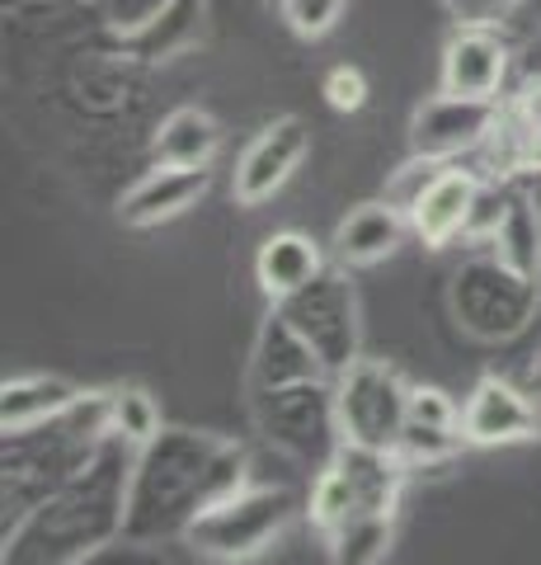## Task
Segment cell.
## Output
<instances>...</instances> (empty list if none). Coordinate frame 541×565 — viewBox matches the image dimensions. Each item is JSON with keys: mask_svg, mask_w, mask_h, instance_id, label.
Returning a JSON list of instances; mask_svg holds the SVG:
<instances>
[{"mask_svg": "<svg viewBox=\"0 0 541 565\" xmlns=\"http://www.w3.org/2000/svg\"><path fill=\"white\" fill-rule=\"evenodd\" d=\"M221 147V128L213 114L203 109H174L161 128H155V166H194V170H207L213 156Z\"/></svg>", "mask_w": 541, "mask_h": 565, "instance_id": "19", "label": "cell"}, {"mask_svg": "<svg viewBox=\"0 0 541 565\" xmlns=\"http://www.w3.org/2000/svg\"><path fill=\"white\" fill-rule=\"evenodd\" d=\"M541 311V292L537 278L509 269L490 259H470L452 278V316L457 326L480 344H509L522 330L537 321Z\"/></svg>", "mask_w": 541, "mask_h": 565, "instance_id": "5", "label": "cell"}, {"mask_svg": "<svg viewBox=\"0 0 541 565\" xmlns=\"http://www.w3.org/2000/svg\"><path fill=\"white\" fill-rule=\"evenodd\" d=\"M278 311L321 353L329 377H339L344 367H354L363 359V316H358V297L348 288V278L321 274L311 288L288 297V302H278Z\"/></svg>", "mask_w": 541, "mask_h": 565, "instance_id": "8", "label": "cell"}, {"mask_svg": "<svg viewBox=\"0 0 541 565\" xmlns=\"http://www.w3.org/2000/svg\"><path fill=\"white\" fill-rule=\"evenodd\" d=\"M296 514V500L288 486H246L231 500L213 504L207 514L188 527V546L207 561H255L288 533Z\"/></svg>", "mask_w": 541, "mask_h": 565, "instance_id": "6", "label": "cell"}, {"mask_svg": "<svg viewBox=\"0 0 541 565\" xmlns=\"http://www.w3.org/2000/svg\"><path fill=\"white\" fill-rule=\"evenodd\" d=\"M480 180L470 170H457V166H439L429 174V184L419 189V199L410 203V232L429 245V250H443L457 236H466L470 226V212L480 203Z\"/></svg>", "mask_w": 541, "mask_h": 565, "instance_id": "12", "label": "cell"}, {"mask_svg": "<svg viewBox=\"0 0 541 565\" xmlns=\"http://www.w3.org/2000/svg\"><path fill=\"white\" fill-rule=\"evenodd\" d=\"M462 444H466L462 429H439V424L410 419L405 434H400V444H396V457H400V467H405V471H414V467H443V462L457 457Z\"/></svg>", "mask_w": 541, "mask_h": 565, "instance_id": "24", "label": "cell"}, {"mask_svg": "<svg viewBox=\"0 0 541 565\" xmlns=\"http://www.w3.org/2000/svg\"><path fill=\"white\" fill-rule=\"evenodd\" d=\"M410 419L439 424V429H462V405L439 386H410Z\"/></svg>", "mask_w": 541, "mask_h": 565, "instance_id": "27", "label": "cell"}, {"mask_svg": "<svg viewBox=\"0 0 541 565\" xmlns=\"http://www.w3.org/2000/svg\"><path fill=\"white\" fill-rule=\"evenodd\" d=\"M250 486V452L217 434L161 429L132 457L123 542L165 546L188 537L207 509Z\"/></svg>", "mask_w": 541, "mask_h": 565, "instance_id": "1", "label": "cell"}, {"mask_svg": "<svg viewBox=\"0 0 541 565\" xmlns=\"http://www.w3.org/2000/svg\"><path fill=\"white\" fill-rule=\"evenodd\" d=\"M161 405H155V396L147 392V386H113L109 392V434L123 438L128 448H147L155 434H161Z\"/></svg>", "mask_w": 541, "mask_h": 565, "instance_id": "22", "label": "cell"}, {"mask_svg": "<svg viewBox=\"0 0 541 565\" xmlns=\"http://www.w3.org/2000/svg\"><path fill=\"white\" fill-rule=\"evenodd\" d=\"M329 377V367L321 363V353L302 340L283 311L273 307V316L255 334L250 353V392H273V386H296V382H321Z\"/></svg>", "mask_w": 541, "mask_h": 565, "instance_id": "14", "label": "cell"}, {"mask_svg": "<svg viewBox=\"0 0 541 565\" xmlns=\"http://www.w3.org/2000/svg\"><path fill=\"white\" fill-rule=\"evenodd\" d=\"M499 128L495 99H462V95H439L414 114L410 128V147L424 161H447L470 147H480L485 137Z\"/></svg>", "mask_w": 541, "mask_h": 565, "instance_id": "11", "label": "cell"}, {"mask_svg": "<svg viewBox=\"0 0 541 565\" xmlns=\"http://www.w3.org/2000/svg\"><path fill=\"white\" fill-rule=\"evenodd\" d=\"M207 184H213V170L155 166L123 193V199H118V217H123V226H137V232L174 222V217H184L194 203H203Z\"/></svg>", "mask_w": 541, "mask_h": 565, "instance_id": "13", "label": "cell"}, {"mask_svg": "<svg viewBox=\"0 0 541 565\" xmlns=\"http://www.w3.org/2000/svg\"><path fill=\"white\" fill-rule=\"evenodd\" d=\"M104 444H109V392L80 396L66 415L29 434H6V490H0L6 533L29 509H39L62 486H72Z\"/></svg>", "mask_w": 541, "mask_h": 565, "instance_id": "3", "label": "cell"}, {"mask_svg": "<svg viewBox=\"0 0 541 565\" xmlns=\"http://www.w3.org/2000/svg\"><path fill=\"white\" fill-rule=\"evenodd\" d=\"M513 161L541 166V85H528L518 99V132H513Z\"/></svg>", "mask_w": 541, "mask_h": 565, "instance_id": "26", "label": "cell"}, {"mask_svg": "<svg viewBox=\"0 0 541 565\" xmlns=\"http://www.w3.org/2000/svg\"><path fill=\"white\" fill-rule=\"evenodd\" d=\"M339 14H344V0H283V20L302 39H325L339 24Z\"/></svg>", "mask_w": 541, "mask_h": 565, "instance_id": "25", "label": "cell"}, {"mask_svg": "<svg viewBox=\"0 0 541 565\" xmlns=\"http://www.w3.org/2000/svg\"><path fill=\"white\" fill-rule=\"evenodd\" d=\"M329 542V561L335 565H381L396 542V509H368L339 523Z\"/></svg>", "mask_w": 541, "mask_h": 565, "instance_id": "20", "label": "cell"}, {"mask_svg": "<svg viewBox=\"0 0 541 565\" xmlns=\"http://www.w3.org/2000/svg\"><path fill=\"white\" fill-rule=\"evenodd\" d=\"M325 104L339 114H358L368 104V76L358 66H335L325 76Z\"/></svg>", "mask_w": 541, "mask_h": 565, "instance_id": "28", "label": "cell"}, {"mask_svg": "<svg viewBox=\"0 0 541 565\" xmlns=\"http://www.w3.org/2000/svg\"><path fill=\"white\" fill-rule=\"evenodd\" d=\"M76 401H80V392L62 377H43V373L10 377L6 386H0V429L29 434V429H39V424L66 415Z\"/></svg>", "mask_w": 541, "mask_h": 565, "instance_id": "18", "label": "cell"}, {"mask_svg": "<svg viewBox=\"0 0 541 565\" xmlns=\"http://www.w3.org/2000/svg\"><path fill=\"white\" fill-rule=\"evenodd\" d=\"M410 232L405 207L387 203H358L348 217L335 226V259L348 264V269H368V264H381L400 250V241Z\"/></svg>", "mask_w": 541, "mask_h": 565, "instance_id": "15", "label": "cell"}, {"mask_svg": "<svg viewBox=\"0 0 541 565\" xmlns=\"http://www.w3.org/2000/svg\"><path fill=\"white\" fill-rule=\"evenodd\" d=\"M306 514L311 523L321 527V533L329 537L339 523H348L358 514V500H354V486L344 481V471L335 462H325L316 471V481H311V494H306Z\"/></svg>", "mask_w": 541, "mask_h": 565, "instance_id": "23", "label": "cell"}, {"mask_svg": "<svg viewBox=\"0 0 541 565\" xmlns=\"http://www.w3.org/2000/svg\"><path fill=\"white\" fill-rule=\"evenodd\" d=\"M132 457L137 448L109 434V444L72 486H62L10 527L0 565H85L123 542Z\"/></svg>", "mask_w": 541, "mask_h": 565, "instance_id": "2", "label": "cell"}, {"mask_svg": "<svg viewBox=\"0 0 541 565\" xmlns=\"http://www.w3.org/2000/svg\"><path fill=\"white\" fill-rule=\"evenodd\" d=\"M541 434V411L504 377H480L462 405V438L470 448H509Z\"/></svg>", "mask_w": 541, "mask_h": 565, "instance_id": "9", "label": "cell"}, {"mask_svg": "<svg viewBox=\"0 0 541 565\" xmlns=\"http://www.w3.org/2000/svg\"><path fill=\"white\" fill-rule=\"evenodd\" d=\"M509 71V47L485 29H466L443 52V95L462 99H495Z\"/></svg>", "mask_w": 541, "mask_h": 565, "instance_id": "16", "label": "cell"}, {"mask_svg": "<svg viewBox=\"0 0 541 565\" xmlns=\"http://www.w3.org/2000/svg\"><path fill=\"white\" fill-rule=\"evenodd\" d=\"M335 405L344 444L396 452L400 434L410 424V386L381 359H358L335 377Z\"/></svg>", "mask_w": 541, "mask_h": 565, "instance_id": "7", "label": "cell"}, {"mask_svg": "<svg viewBox=\"0 0 541 565\" xmlns=\"http://www.w3.org/2000/svg\"><path fill=\"white\" fill-rule=\"evenodd\" d=\"M490 245H495L499 264H509V269L528 274V278H541V222H537L532 203L509 199V212H504V222L495 226Z\"/></svg>", "mask_w": 541, "mask_h": 565, "instance_id": "21", "label": "cell"}, {"mask_svg": "<svg viewBox=\"0 0 541 565\" xmlns=\"http://www.w3.org/2000/svg\"><path fill=\"white\" fill-rule=\"evenodd\" d=\"M321 274H325L321 245L311 236H302V232H273L255 255V278H259V288H264V297L273 307L296 297L302 288H311Z\"/></svg>", "mask_w": 541, "mask_h": 565, "instance_id": "17", "label": "cell"}, {"mask_svg": "<svg viewBox=\"0 0 541 565\" xmlns=\"http://www.w3.org/2000/svg\"><path fill=\"white\" fill-rule=\"evenodd\" d=\"M250 411H255V429L264 434V444L278 448L283 457H292V462H306V467L321 471L329 457L344 448L339 405H335V377L255 392Z\"/></svg>", "mask_w": 541, "mask_h": 565, "instance_id": "4", "label": "cell"}, {"mask_svg": "<svg viewBox=\"0 0 541 565\" xmlns=\"http://www.w3.org/2000/svg\"><path fill=\"white\" fill-rule=\"evenodd\" d=\"M306 147H311V137L302 118H273L236 161V180H231L236 203H246V207L269 203L296 174V166L306 161Z\"/></svg>", "mask_w": 541, "mask_h": 565, "instance_id": "10", "label": "cell"}, {"mask_svg": "<svg viewBox=\"0 0 541 565\" xmlns=\"http://www.w3.org/2000/svg\"><path fill=\"white\" fill-rule=\"evenodd\" d=\"M532 392L541 396V353H537V363H532Z\"/></svg>", "mask_w": 541, "mask_h": 565, "instance_id": "29", "label": "cell"}]
</instances>
